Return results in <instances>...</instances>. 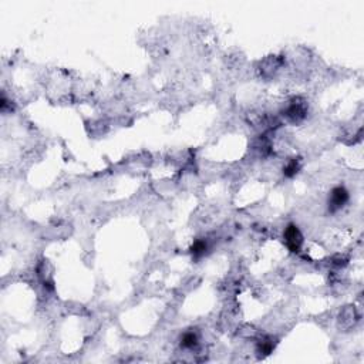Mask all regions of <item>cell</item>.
<instances>
[{
  "label": "cell",
  "mask_w": 364,
  "mask_h": 364,
  "mask_svg": "<svg viewBox=\"0 0 364 364\" xmlns=\"http://www.w3.org/2000/svg\"><path fill=\"white\" fill-rule=\"evenodd\" d=\"M283 239H285V243L292 253H299L302 245H303V235H302L298 225L289 224L286 226L285 232H283Z\"/></svg>",
  "instance_id": "1"
},
{
  "label": "cell",
  "mask_w": 364,
  "mask_h": 364,
  "mask_svg": "<svg viewBox=\"0 0 364 364\" xmlns=\"http://www.w3.org/2000/svg\"><path fill=\"white\" fill-rule=\"evenodd\" d=\"M307 114V104L306 101H303L302 98H295L292 103H290L288 108L285 110V117L289 120L290 122H300L306 118Z\"/></svg>",
  "instance_id": "2"
},
{
  "label": "cell",
  "mask_w": 364,
  "mask_h": 364,
  "mask_svg": "<svg viewBox=\"0 0 364 364\" xmlns=\"http://www.w3.org/2000/svg\"><path fill=\"white\" fill-rule=\"evenodd\" d=\"M349 191L344 186H336L333 188L330 196H329V211L334 214L337 211H340L344 205L349 202Z\"/></svg>",
  "instance_id": "3"
},
{
  "label": "cell",
  "mask_w": 364,
  "mask_h": 364,
  "mask_svg": "<svg viewBox=\"0 0 364 364\" xmlns=\"http://www.w3.org/2000/svg\"><path fill=\"white\" fill-rule=\"evenodd\" d=\"M275 346H276V342L273 337L270 336H266V337H262L256 344V352L260 357H266L269 354L272 353L275 350Z\"/></svg>",
  "instance_id": "4"
},
{
  "label": "cell",
  "mask_w": 364,
  "mask_h": 364,
  "mask_svg": "<svg viewBox=\"0 0 364 364\" xmlns=\"http://www.w3.org/2000/svg\"><path fill=\"white\" fill-rule=\"evenodd\" d=\"M199 343V336L195 330H188L182 334L181 337V347L186 350H193Z\"/></svg>",
  "instance_id": "5"
},
{
  "label": "cell",
  "mask_w": 364,
  "mask_h": 364,
  "mask_svg": "<svg viewBox=\"0 0 364 364\" xmlns=\"http://www.w3.org/2000/svg\"><path fill=\"white\" fill-rule=\"evenodd\" d=\"M300 168H302V161L300 158H290L286 165L283 167V175L286 178H293L299 174Z\"/></svg>",
  "instance_id": "6"
},
{
  "label": "cell",
  "mask_w": 364,
  "mask_h": 364,
  "mask_svg": "<svg viewBox=\"0 0 364 364\" xmlns=\"http://www.w3.org/2000/svg\"><path fill=\"white\" fill-rule=\"evenodd\" d=\"M191 255L192 257L195 259H198V257H202L206 253V250H208V242L205 241V239H198V241H195L192 243V246H191Z\"/></svg>",
  "instance_id": "7"
}]
</instances>
